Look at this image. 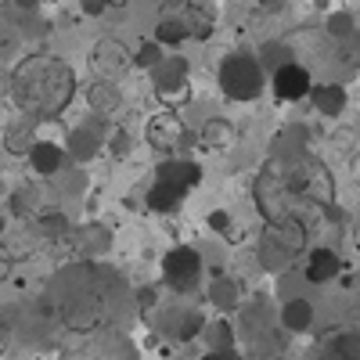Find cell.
Segmentation results:
<instances>
[{
    "instance_id": "ffe728a7",
    "label": "cell",
    "mask_w": 360,
    "mask_h": 360,
    "mask_svg": "<svg viewBox=\"0 0 360 360\" xmlns=\"http://www.w3.org/2000/svg\"><path fill=\"white\" fill-rule=\"evenodd\" d=\"M202 339H205L209 353H231V349H234V324H231L227 317H220V321H205Z\"/></svg>"
},
{
    "instance_id": "4316f807",
    "label": "cell",
    "mask_w": 360,
    "mask_h": 360,
    "mask_svg": "<svg viewBox=\"0 0 360 360\" xmlns=\"http://www.w3.org/2000/svg\"><path fill=\"white\" fill-rule=\"evenodd\" d=\"M332 360H360V332H339L332 339Z\"/></svg>"
},
{
    "instance_id": "7a4b0ae2",
    "label": "cell",
    "mask_w": 360,
    "mask_h": 360,
    "mask_svg": "<svg viewBox=\"0 0 360 360\" xmlns=\"http://www.w3.org/2000/svg\"><path fill=\"white\" fill-rule=\"evenodd\" d=\"M217 79H220V90L231 101H256L263 94V86L270 83L266 69L259 65V58L249 54V51L224 54V62L217 69Z\"/></svg>"
},
{
    "instance_id": "e575fe53",
    "label": "cell",
    "mask_w": 360,
    "mask_h": 360,
    "mask_svg": "<svg viewBox=\"0 0 360 360\" xmlns=\"http://www.w3.org/2000/svg\"><path fill=\"white\" fill-rule=\"evenodd\" d=\"M202 360H242V356H238V349H231V353H205Z\"/></svg>"
},
{
    "instance_id": "d6a6232c",
    "label": "cell",
    "mask_w": 360,
    "mask_h": 360,
    "mask_svg": "<svg viewBox=\"0 0 360 360\" xmlns=\"http://www.w3.org/2000/svg\"><path fill=\"white\" fill-rule=\"evenodd\" d=\"M285 4H288V0H256V8H259V11H281Z\"/></svg>"
},
{
    "instance_id": "52a82bcc",
    "label": "cell",
    "mask_w": 360,
    "mask_h": 360,
    "mask_svg": "<svg viewBox=\"0 0 360 360\" xmlns=\"http://www.w3.org/2000/svg\"><path fill=\"white\" fill-rule=\"evenodd\" d=\"M25 159H29L37 176H62L69 169V152H65V144H58V141H37L29 148Z\"/></svg>"
},
{
    "instance_id": "30bf717a",
    "label": "cell",
    "mask_w": 360,
    "mask_h": 360,
    "mask_svg": "<svg viewBox=\"0 0 360 360\" xmlns=\"http://www.w3.org/2000/svg\"><path fill=\"white\" fill-rule=\"evenodd\" d=\"M155 180H169V184L191 191V188H198V184H202V166H198V162H191V159L169 155V159H162V162H159Z\"/></svg>"
},
{
    "instance_id": "3957f363",
    "label": "cell",
    "mask_w": 360,
    "mask_h": 360,
    "mask_svg": "<svg viewBox=\"0 0 360 360\" xmlns=\"http://www.w3.org/2000/svg\"><path fill=\"white\" fill-rule=\"evenodd\" d=\"M162 281L176 292V295H188L198 288L202 281V256L191 245H173L162 256Z\"/></svg>"
},
{
    "instance_id": "7402d4cb",
    "label": "cell",
    "mask_w": 360,
    "mask_h": 360,
    "mask_svg": "<svg viewBox=\"0 0 360 360\" xmlns=\"http://www.w3.org/2000/svg\"><path fill=\"white\" fill-rule=\"evenodd\" d=\"M259 65L266 69V76L270 72H278L281 65H288V62H295L292 58V47L288 44H281V40H266V44H259Z\"/></svg>"
},
{
    "instance_id": "2e32d148",
    "label": "cell",
    "mask_w": 360,
    "mask_h": 360,
    "mask_svg": "<svg viewBox=\"0 0 360 360\" xmlns=\"http://www.w3.org/2000/svg\"><path fill=\"white\" fill-rule=\"evenodd\" d=\"M148 137H152L155 148H162V152H176V144H184V127L173 119V112H162L155 115L152 123H148Z\"/></svg>"
},
{
    "instance_id": "7c38bea8",
    "label": "cell",
    "mask_w": 360,
    "mask_h": 360,
    "mask_svg": "<svg viewBox=\"0 0 360 360\" xmlns=\"http://www.w3.org/2000/svg\"><path fill=\"white\" fill-rule=\"evenodd\" d=\"M72 238H76V249H79L86 259H98V256H105V252L112 249V231H108L105 224H98V220L79 224V227L72 231Z\"/></svg>"
},
{
    "instance_id": "e0dca14e",
    "label": "cell",
    "mask_w": 360,
    "mask_h": 360,
    "mask_svg": "<svg viewBox=\"0 0 360 360\" xmlns=\"http://www.w3.org/2000/svg\"><path fill=\"white\" fill-rule=\"evenodd\" d=\"M256 263L263 270H270V274H285V270H292V252L278 242L274 234H266V238H259V245H256Z\"/></svg>"
},
{
    "instance_id": "6da1fadb",
    "label": "cell",
    "mask_w": 360,
    "mask_h": 360,
    "mask_svg": "<svg viewBox=\"0 0 360 360\" xmlns=\"http://www.w3.org/2000/svg\"><path fill=\"white\" fill-rule=\"evenodd\" d=\"M76 94V76L62 58L33 54L15 69L11 98L29 119H54L62 115L65 105Z\"/></svg>"
},
{
    "instance_id": "484cf974",
    "label": "cell",
    "mask_w": 360,
    "mask_h": 360,
    "mask_svg": "<svg viewBox=\"0 0 360 360\" xmlns=\"http://www.w3.org/2000/svg\"><path fill=\"white\" fill-rule=\"evenodd\" d=\"M15 25H18V33H25V37H47L51 33V22L40 15V11H18L15 8Z\"/></svg>"
},
{
    "instance_id": "5bb4252c",
    "label": "cell",
    "mask_w": 360,
    "mask_h": 360,
    "mask_svg": "<svg viewBox=\"0 0 360 360\" xmlns=\"http://www.w3.org/2000/svg\"><path fill=\"white\" fill-rule=\"evenodd\" d=\"M205 299H209V307H213V310H220V314L227 317V314H234L238 307H242V285H238L231 274H220V278H213V281H209V288H205Z\"/></svg>"
},
{
    "instance_id": "f546056e",
    "label": "cell",
    "mask_w": 360,
    "mask_h": 360,
    "mask_svg": "<svg viewBox=\"0 0 360 360\" xmlns=\"http://www.w3.org/2000/svg\"><path fill=\"white\" fill-rule=\"evenodd\" d=\"M209 231L213 234H227L231 231V213L227 209H213V213H209Z\"/></svg>"
},
{
    "instance_id": "cb8c5ba5",
    "label": "cell",
    "mask_w": 360,
    "mask_h": 360,
    "mask_svg": "<svg viewBox=\"0 0 360 360\" xmlns=\"http://www.w3.org/2000/svg\"><path fill=\"white\" fill-rule=\"evenodd\" d=\"M162 58H166V47H162L155 37H152V40H141L137 51H134V69H148V72H152Z\"/></svg>"
},
{
    "instance_id": "ba28073f",
    "label": "cell",
    "mask_w": 360,
    "mask_h": 360,
    "mask_svg": "<svg viewBox=\"0 0 360 360\" xmlns=\"http://www.w3.org/2000/svg\"><path fill=\"white\" fill-rule=\"evenodd\" d=\"M162 332L173 335L176 342H191L195 335H202V328H205V317L191 307H166L162 310Z\"/></svg>"
},
{
    "instance_id": "5b68a950",
    "label": "cell",
    "mask_w": 360,
    "mask_h": 360,
    "mask_svg": "<svg viewBox=\"0 0 360 360\" xmlns=\"http://www.w3.org/2000/svg\"><path fill=\"white\" fill-rule=\"evenodd\" d=\"M188 76H191V65L184 54H166L162 62L152 69V86L162 101H173L176 94H184L188 86Z\"/></svg>"
},
{
    "instance_id": "44dd1931",
    "label": "cell",
    "mask_w": 360,
    "mask_h": 360,
    "mask_svg": "<svg viewBox=\"0 0 360 360\" xmlns=\"http://www.w3.org/2000/svg\"><path fill=\"white\" fill-rule=\"evenodd\" d=\"M86 101H90V108H94V115H105V112H115L123 98H119V86L112 79H101V83H94L86 90Z\"/></svg>"
},
{
    "instance_id": "4dcf8cb0",
    "label": "cell",
    "mask_w": 360,
    "mask_h": 360,
    "mask_svg": "<svg viewBox=\"0 0 360 360\" xmlns=\"http://www.w3.org/2000/svg\"><path fill=\"white\" fill-rule=\"evenodd\" d=\"M108 8H112V0H79V11H83V15H90V18L108 15Z\"/></svg>"
},
{
    "instance_id": "83f0119b",
    "label": "cell",
    "mask_w": 360,
    "mask_h": 360,
    "mask_svg": "<svg viewBox=\"0 0 360 360\" xmlns=\"http://www.w3.org/2000/svg\"><path fill=\"white\" fill-rule=\"evenodd\" d=\"M353 33H356V22H353V15H346V11L328 15V37H335V40H349Z\"/></svg>"
},
{
    "instance_id": "d4e9b609",
    "label": "cell",
    "mask_w": 360,
    "mask_h": 360,
    "mask_svg": "<svg viewBox=\"0 0 360 360\" xmlns=\"http://www.w3.org/2000/svg\"><path fill=\"white\" fill-rule=\"evenodd\" d=\"M37 231H40L44 238H51V242H54V238H65V234H72V224H69V217H65V213H58V209H54V213H44V217L37 220Z\"/></svg>"
},
{
    "instance_id": "4fadbf2b",
    "label": "cell",
    "mask_w": 360,
    "mask_h": 360,
    "mask_svg": "<svg viewBox=\"0 0 360 360\" xmlns=\"http://www.w3.org/2000/svg\"><path fill=\"white\" fill-rule=\"evenodd\" d=\"M339 270H342V259L332 249H310L303 278H307V285H328V281L339 278Z\"/></svg>"
},
{
    "instance_id": "d590c367",
    "label": "cell",
    "mask_w": 360,
    "mask_h": 360,
    "mask_svg": "<svg viewBox=\"0 0 360 360\" xmlns=\"http://www.w3.org/2000/svg\"><path fill=\"white\" fill-rule=\"evenodd\" d=\"M11 4H15L18 11H37V8H40V0H11Z\"/></svg>"
},
{
    "instance_id": "277c9868",
    "label": "cell",
    "mask_w": 360,
    "mask_h": 360,
    "mask_svg": "<svg viewBox=\"0 0 360 360\" xmlns=\"http://www.w3.org/2000/svg\"><path fill=\"white\" fill-rule=\"evenodd\" d=\"M105 137H112V127L105 123L101 115H90L83 119V123L65 137V152H69V162H90L98 152H101V144Z\"/></svg>"
},
{
    "instance_id": "d6986e66",
    "label": "cell",
    "mask_w": 360,
    "mask_h": 360,
    "mask_svg": "<svg viewBox=\"0 0 360 360\" xmlns=\"http://www.w3.org/2000/svg\"><path fill=\"white\" fill-rule=\"evenodd\" d=\"M155 40H159L162 47H176V44L191 40L188 18H184V15H162V18L155 22Z\"/></svg>"
},
{
    "instance_id": "836d02e7",
    "label": "cell",
    "mask_w": 360,
    "mask_h": 360,
    "mask_svg": "<svg viewBox=\"0 0 360 360\" xmlns=\"http://www.w3.org/2000/svg\"><path fill=\"white\" fill-rule=\"evenodd\" d=\"M8 278H11V256L0 249V281H8Z\"/></svg>"
},
{
    "instance_id": "9c48e42d",
    "label": "cell",
    "mask_w": 360,
    "mask_h": 360,
    "mask_svg": "<svg viewBox=\"0 0 360 360\" xmlns=\"http://www.w3.org/2000/svg\"><path fill=\"white\" fill-rule=\"evenodd\" d=\"M314 317H317V310H314V303H310L307 295H288L285 303H281V310H278V324L285 328L288 335L310 332V328H314Z\"/></svg>"
},
{
    "instance_id": "74e56055",
    "label": "cell",
    "mask_w": 360,
    "mask_h": 360,
    "mask_svg": "<svg viewBox=\"0 0 360 360\" xmlns=\"http://www.w3.org/2000/svg\"><path fill=\"white\" fill-rule=\"evenodd\" d=\"M4 227H8V220H4V217H0V234H4Z\"/></svg>"
},
{
    "instance_id": "8d00e7d4",
    "label": "cell",
    "mask_w": 360,
    "mask_h": 360,
    "mask_svg": "<svg viewBox=\"0 0 360 360\" xmlns=\"http://www.w3.org/2000/svg\"><path fill=\"white\" fill-rule=\"evenodd\" d=\"M152 303H155V292L144 288V292H141V307H152Z\"/></svg>"
},
{
    "instance_id": "8992f818",
    "label": "cell",
    "mask_w": 360,
    "mask_h": 360,
    "mask_svg": "<svg viewBox=\"0 0 360 360\" xmlns=\"http://www.w3.org/2000/svg\"><path fill=\"white\" fill-rule=\"evenodd\" d=\"M270 90H274L278 101H303V98H310V90H314V76H310L307 65L288 62L278 72H270Z\"/></svg>"
},
{
    "instance_id": "f1b7e54d",
    "label": "cell",
    "mask_w": 360,
    "mask_h": 360,
    "mask_svg": "<svg viewBox=\"0 0 360 360\" xmlns=\"http://www.w3.org/2000/svg\"><path fill=\"white\" fill-rule=\"evenodd\" d=\"M231 137V123H224V119H209V123L202 127V141L205 144H224Z\"/></svg>"
},
{
    "instance_id": "1f68e13d",
    "label": "cell",
    "mask_w": 360,
    "mask_h": 360,
    "mask_svg": "<svg viewBox=\"0 0 360 360\" xmlns=\"http://www.w3.org/2000/svg\"><path fill=\"white\" fill-rule=\"evenodd\" d=\"M127 148H130V141H127V134H123V130H115V134H112V152H119V155H123V152H127Z\"/></svg>"
},
{
    "instance_id": "8fae6325",
    "label": "cell",
    "mask_w": 360,
    "mask_h": 360,
    "mask_svg": "<svg viewBox=\"0 0 360 360\" xmlns=\"http://www.w3.org/2000/svg\"><path fill=\"white\" fill-rule=\"evenodd\" d=\"M94 65L105 79L115 83V76H123L127 69H134V54L123 51V44H115V40H101L98 51H94Z\"/></svg>"
},
{
    "instance_id": "ac0fdd59",
    "label": "cell",
    "mask_w": 360,
    "mask_h": 360,
    "mask_svg": "<svg viewBox=\"0 0 360 360\" xmlns=\"http://www.w3.org/2000/svg\"><path fill=\"white\" fill-rule=\"evenodd\" d=\"M310 101H314V108H317L321 115L335 119V115L346 108V86H342V83H317V86L310 90Z\"/></svg>"
},
{
    "instance_id": "603a6c76",
    "label": "cell",
    "mask_w": 360,
    "mask_h": 360,
    "mask_svg": "<svg viewBox=\"0 0 360 360\" xmlns=\"http://www.w3.org/2000/svg\"><path fill=\"white\" fill-rule=\"evenodd\" d=\"M37 205H40V188H33V184L15 188V191L8 195V209H11V217H29V213H37Z\"/></svg>"
},
{
    "instance_id": "9a60e30c",
    "label": "cell",
    "mask_w": 360,
    "mask_h": 360,
    "mask_svg": "<svg viewBox=\"0 0 360 360\" xmlns=\"http://www.w3.org/2000/svg\"><path fill=\"white\" fill-rule=\"evenodd\" d=\"M184 198H188V191H184V188L169 184V180H155V184L148 188V195H144V205L152 209V213L169 217V213H176V209L184 205Z\"/></svg>"
}]
</instances>
